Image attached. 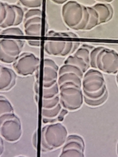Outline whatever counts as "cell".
<instances>
[{
	"label": "cell",
	"instance_id": "1",
	"mask_svg": "<svg viewBox=\"0 0 118 157\" xmlns=\"http://www.w3.org/2000/svg\"><path fill=\"white\" fill-rule=\"evenodd\" d=\"M68 136L67 128L60 122L45 125L41 130L42 151L47 152L62 147Z\"/></svg>",
	"mask_w": 118,
	"mask_h": 157
},
{
	"label": "cell",
	"instance_id": "2",
	"mask_svg": "<svg viewBox=\"0 0 118 157\" xmlns=\"http://www.w3.org/2000/svg\"><path fill=\"white\" fill-rule=\"evenodd\" d=\"M59 98L61 106L68 111H76L82 107L84 93L81 86L72 82L59 85Z\"/></svg>",
	"mask_w": 118,
	"mask_h": 157
},
{
	"label": "cell",
	"instance_id": "3",
	"mask_svg": "<svg viewBox=\"0 0 118 157\" xmlns=\"http://www.w3.org/2000/svg\"><path fill=\"white\" fill-rule=\"evenodd\" d=\"M22 135L20 119L14 113H5L0 117V136L9 142L18 141Z\"/></svg>",
	"mask_w": 118,
	"mask_h": 157
},
{
	"label": "cell",
	"instance_id": "4",
	"mask_svg": "<svg viewBox=\"0 0 118 157\" xmlns=\"http://www.w3.org/2000/svg\"><path fill=\"white\" fill-rule=\"evenodd\" d=\"M40 59L34 53L24 52L13 63V68L17 74L25 77L31 75L39 69Z\"/></svg>",
	"mask_w": 118,
	"mask_h": 157
},
{
	"label": "cell",
	"instance_id": "5",
	"mask_svg": "<svg viewBox=\"0 0 118 157\" xmlns=\"http://www.w3.org/2000/svg\"><path fill=\"white\" fill-rule=\"evenodd\" d=\"M25 42L22 40L3 39L0 40V61L13 64L20 55Z\"/></svg>",
	"mask_w": 118,
	"mask_h": 157
},
{
	"label": "cell",
	"instance_id": "6",
	"mask_svg": "<svg viewBox=\"0 0 118 157\" xmlns=\"http://www.w3.org/2000/svg\"><path fill=\"white\" fill-rule=\"evenodd\" d=\"M96 69L107 74H116L118 72V53L111 48L103 47L96 59Z\"/></svg>",
	"mask_w": 118,
	"mask_h": 157
},
{
	"label": "cell",
	"instance_id": "7",
	"mask_svg": "<svg viewBox=\"0 0 118 157\" xmlns=\"http://www.w3.org/2000/svg\"><path fill=\"white\" fill-rule=\"evenodd\" d=\"M83 4L76 1H68L61 7V17L65 24L74 29L81 22L83 16Z\"/></svg>",
	"mask_w": 118,
	"mask_h": 157
},
{
	"label": "cell",
	"instance_id": "8",
	"mask_svg": "<svg viewBox=\"0 0 118 157\" xmlns=\"http://www.w3.org/2000/svg\"><path fill=\"white\" fill-rule=\"evenodd\" d=\"M105 86L106 85L103 73L98 69H88L84 74L81 85L83 93H94Z\"/></svg>",
	"mask_w": 118,
	"mask_h": 157
},
{
	"label": "cell",
	"instance_id": "9",
	"mask_svg": "<svg viewBox=\"0 0 118 157\" xmlns=\"http://www.w3.org/2000/svg\"><path fill=\"white\" fill-rule=\"evenodd\" d=\"M84 74L83 71L75 65L63 64L59 67L57 83L60 85L66 82H72L81 86Z\"/></svg>",
	"mask_w": 118,
	"mask_h": 157
},
{
	"label": "cell",
	"instance_id": "10",
	"mask_svg": "<svg viewBox=\"0 0 118 157\" xmlns=\"http://www.w3.org/2000/svg\"><path fill=\"white\" fill-rule=\"evenodd\" d=\"M59 67L55 61L50 58L44 60L42 87L49 88L57 83Z\"/></svg>",
	"mask_w": 118,
	"mask_h": 157
},
{
	"label": "cell",
	"instance_id": "11",
	"mask_svg": "<svg viewBox=\"0 0 118 157\" xmlns=\"http://www.w3.org/2000/svg\"><path fill=\"white\" fill-rule=\"evenodd\" d=\"M68 112V110L61 106V104L50 109H42L41 115L42 123L44 124L57 122L61 123L64 120V118Z\"/></svg>",
	"mask_w": 118,
	"mask_h": 157
},
{
	"label": "cell",
	"instance_id": "12",
	"mask_svg": "<svg viewBox=\"0 0 118 157\" xmlns=\"http://www.w3.org/2000/svg\"><path fill=\"white\" fill-rule=\"evenodd\" d=\"M17 75L12 69L1 66L0 91H7L11 90L15 85Z\"/></svg>",
	"mask_w": 118,
	"mask_h": 157
},
{
	"label": "cell",
	"instance_id": "13",
	"mask_svg": "<svg viewBox=\"0 0 118 157\" xmlns=\"http://www.w3.org/2000/svg\"><path fill=\"white\" fill-rule=\"evenodd\" d=\"M25 34L30 36H41L42 17L36 16L23 21Z\"/></svg>",
	"mask_w": 118,
	"mask_h": 157
},
{
	"label": "cell",
	"instance_id": "14",
	"mask_svg": "<svg viewBox=\"0 0 118 157\" xmlns=\"http://www.w3.org/2000/svg\"><path fill=\"white\" fill-rule=\"evenodd\" d=\"M92 7L99 14L100 25L106 23L112 19L114 14V10L109 3L100 2L94 4Z\"/></svg>",
	"mask_w": 118,
	"mask_h": 157
},
{
	"label": "cell",
	"instance_id": "15",
	"mask_svg": "<svg viewBox=\"0 0 118 157\" xmlns=\"http://www.w3.org/2000/svg\"><path fill=\"white\" fill-rule=\"evenodd\" d=\"M66 45L63 41H45L44 44V51L49 55L55 56H61Z\"/></svg>",
	"mask_w": 118,
	"mask_h": 157
},
{
	"label": "cell",
	"instance_id": "16",
	"mask_svg": "<svg viewBox=\"0 0 118 157\" xmlns=\"http://www.w3.org/2000/svg\"><path fill=\"white\" fill-rule=\"evenodd\" d=\"M68 148H76L85 151V145L83 137L78 134H69L62 149Z\"/></svg>",
	"mask_w": 118,
	"mask_h": 157
},
{
	"label": "cell",
	"instance_id": "17",
	"mask_svg": "<svg viewBox=\"0 0 118 157\" xmlns=\"http://www.w3.org/2000/svg\"><path fill=\"white\" fill-rule=\"evenodd\" d=\"M63 64H71L75 65L79 67L84 73H85L90 67V65L87 64L84 59L73 54L69 55L65 60Z\"/></svg>",
	"mask_w": 118,
	"mask_h": 157
},
{
	"label": "cell",
	"instance_id": "18",
	"mask_svg": "<svg viewBox=\"0 0 118 157\" xmlns=\"http://www.w3.org/2000/svg\"><path fill=\"white\" fill-rule=\"evenodd\" d=\"M7 9V16L4 23L0 26L2 29H5L9 27L14 26L16 20V13L12 4L5 3Z\"/></svg>",
	"mask_w": 118,
	"mask_h": 157
},
{
	"label": "cell",
	"instance_id": "19",
	"mask_svg": "<svg viewBox=\"0 0 118 157\" xmlns=\"http://www.w3.org/2000/svg\"><path fill=\"white\" fill-rule=\"evenodd\" d=\"M94 47H95L90 45L83 44L77 48V50L73 53V55L82 58L87 64L90 65V53L91 50Z\"/></svg>",
	"mask_w": 118,
	"mask_h": 157
},
{
	"label": "cell",
	"instance_id": "20",
	"mask_svg": "<svg viewBox=\"0 0 118 157\" xmlns=\"http://www.w3.org/2000/svg\"><path fill=\"white\" fill-rule=\"evenodd\" d=\"M89 13L90 18L88 25L85 29V31H89L95 28L100 24V18L99 14L98 12L92 7V6H87Z\"/></svg>",
	"mask_w": 118,
	"mask_h": 157
},
{
	"label": "cell",
	"instance_id": "21",
	"mask_svg": "<svg viewBox=\"0 0 118 157\" xmlns=\"http://www.w3.org/2000/svg\"><path fill=\"white\" fill-rule=\"evenodd\" d=\"M58 157H85L84 151L76 148L62 149Z\"/></svg>",
	"mask_w": 118,
	"mask_h": 157
},
{
	"label": "cell",
	"instance_id": "22",
	"mask_svg": "<svg viewBox=\"0 0 118 157\" xmlns=\"http://www.w3.org/2000/svg\"><path fill=\"white\" fill-rule=\"evenodd\" d=\"M59 85L58 83L50 86L49 88H43L42 87V99H49L53 98L58 95H59Z\"/></svg>",
	"mask_w": 118,
	"mask_h": 157
},
{
	"label": "cell",
	"instance_id": "23",
	"mask_svg": "<svg viewBox=\"0 0 118 157\" xmlns=\"http://www.w3.org/2000/svg\"><path fill=\"white\" fill-rule=\"evenodd\" d=\"M14 112L10 102L4 96L0 95V117L5 113Z\"/></svg>",
	"mask_w": 118,
	"mask_h": 157
},
{
	"label": "cell",
	"instance_id": "24",
	"mask_svg": "<svg viewBox=\"0 0 118 157\" xmlns=\"http://www.w3.org/2000/svg\"><path fill=\"white\" fill-rule=\"evenodd\" d=\"M108 97H109V93L108 91L101 98L96 99H92L84 96V103L86 104L87 105L92 107H95L100 106L102 104H103L107 101V99H108Z\"/></svg>",
	"mask_w": 118,
	"mask_h": 157
},
{
	"label": "cell",
	"instance_id": "25",
	"mask_svg": "<svg viewBox=\"0 0 118 157\" xmlns=\"http://www.w3.org/2000/svg\"><path fill=\"white\" fill-rule=\"evenodd\" d=\"M90 18V13L87 8V6H83V16L79 24L74 28L76 31H85V29L88 25Z\"/></svg>",
	"mask_w": 118,
	"mask_h": 157
},
{
	"label": "cell",
	"instance_id": "26",
	"mask_svg": "<svg viewBox=\"0 0 118 157\" xmlns=\"http://www.w3.org/2000/svg\"><path fill=\"white\" fill-rule=\"evenodd\" d=\"M60 104L59 95L49 99H42V109H50L55 107Z\"/></svg>",
	"mask_w": 118,
	"mask_h": 157
},
{
	"label": "cell",
	"instance_id": "27",
	"mask_svg": "<svg viewBox=\"0 0 118 157\" xmlns=\"http://www.w3.org/2000/svg\"><path fill=\"white\" fill-rule=\"evenodd\" d=\"M47 36L55 37H71L76 38L78 37L77 34L73 32H63V31H55L50 30L47 34Z\"/></svg>",
	"mask_w": 118,
	"mask_h": 157
},
{
	"label": "cell",
	"instance_id": "28",
	"mask_svg": "<svg viewBox=\"0 0 118 157\" xmlns=\"http://www.w3.org/2000/svg\"><path fill=\"white\" fill-rule=\"evenodd\" d=\"M2 35H11V36H23L25 34L22 29L18 26H11L5 29H2V30L0 33Z\"/></svg>",
	"mask_w": 118,
	"mask_h": 157
},
{
	"label": "cell",
	"instance_id": "29",
	"mask_svg": "<svg viewBox=\"0 0 118 157\" xmlns=\"http://www.w3.org/2000/svg\"><path fill=\"white\" fill-rule=\"evenodd\" d=\"M20 4L29 9L39 8L42 4V0H18Z\"/></svg>",
	"mask_w": 118,
	"mask_h": 157
},
{
	"label": "cell",
	"instance_id": "30",
	"mask_svg": "<svg viewBox=\"0 0 118 157\" xmlns=\"http://www.w3.org/2000/svg\"><path fill=\"white\" fill-rule=\"evenodd\" d=\"M103 46H99L96 47H94L90 52V66L91 68L96 69V59L97 55L100 51L103 48Z\"/></svg>",
	"mask_w": 118,
	"mask_h": 157
},
{
	"label": "cell",
	"instance_id": "31",
	"mask_svg": "<svg viewBox=\"0 0 118 157\" xmlns=\"http://www.w3.org/2000/svg\"><path fill=\"white\" fill-rule=\"evenodd\" d=\"M12 5L16 13V20L14 24V26H17L20 25L22 23H23L25 17V13L23 9L21 7L15 4Z\"/></svg>",
	"mask_w": 118,
	"mask_h": 157
},
{
	"label": "cell",
	"instance_id": "32",
	"mask_svg": "<svg viewBox=\"0 0 118 157\" xmlns=\"http://www.w3.org/2000/svg\"><path fill=\"white\" fill-rule=\"evenodd\" d=\"M108 91V90L107 88V86H105L104 88L98 91L92 93H84V96L92 99H96L101 98Z\"/></svg>",
	"mask_w": 118,
	"mask_h": 157
},
{
	"label": "cell",
	"instance_id": "33",
	"mask_svg": "<svg viewBox=\"0 0 118 157\" xmlns=\"http://www.w3.org/2000/svg\"><path fill=\"white\" fill-rule=\"evenodd\" d=\"M42 11L41 9L37 8V9H30L25 13L23 21H25L30 18L36 17V16H41L42 17Z\"/></svg>",
	"mask_w": 118,
	"mask_h": 157
},
{
	"label": "cell",
	"instance_id": "34",
	"mask_svg": "<svg viewBox=\"0 0 118 157\" xmlns=\"http://www.w3.org/2000/svg\"><path fill=\"white\" fill-rule=\"evenodd\" d=\"M74 42H66V45L65 49L63 53L61 55V56L64 57L66 56H69L73 54V47Z\"/></svg>",
	"mask_w": 118,
	"mask_h": 157
},
{
	"label": "cell",
	"instance_id": "35",
	"mask_svg": "<svg viewBox=\"0 0 118 157\" xmlns=\"http://www.w3.org/2000/svg\"><path fill=\"white\" fill-rule=\"evenodd\" d=\"M7 16V9L5 2H1V12H0V26L4 23Z\"/></svg>",
	"mask_w": 118,
	"mask_h": 157
},
{
	"label": "cell",
	"instance_id": "36",
	"mask_svg": "<svg viewBox=\"0 0 118 157\" xmlns=\"http://www.w3.org/2000/svg\"><path fill=\"white\" fill-rule=\"evenodd\" d=\"M32 144L33 145V147L35 149H37V131L36 130L33 135L32 137Z\"/></svg>",
	"mask_w": 118,
	"mask_h": 157
},
{
	"label": "cell",
	"instance_id": "37",
	"mask_svg": "<svg viewBox=\"0 0 118 157\" xmlns=\"http://www.w3.org/2000/svg\"><path fill=\"white\" fill-rule=\"evenodd\" d=\"M28 44L32 47H39L41 44V42L40 40H30L27 41Z\"/></svg>",
	"mask_w": 118,
	"mask_h": 157
},
{
	"label": "cell",
	"instance_id": "38",
	"mask_svg": "<svg viewBox=\"0 0 118 157\" xmlns=\"http://www.w3.org/2000/svg\"><path fill=\"white\" fill-rule=\"evenodd\" d=\"M50 1L55 4H57L58 5H63L69 0H50Z\"/></svg>",
	"mask_w": 118,
	"mask_h": 157
},
{
	"label": "cell",
	"instance_id": "39",
	"mask_svg": "<svg viewBox=\"0 0 118 157\" xmlns=\"http://www.w3.org/2000/svg\"><path fill=\"white\" fill-rule=\"evenodd\" d=\"M4 151V142H2L0 145V156L2 155Z\"/></svg>",
	"mask_w": 118,
	"mask_h": 157
},
{
	"label": "cell",
	"instance_id": "40",
	"mask_svg": "<svg viewBox=\"0 0 118 157\" xmlns=\"http://www.w3.org/2000/svg\"><path fill=\"white\" fill-rule=\"evenodd\" d=\"M114 0H102L101 2H104V3H111Z\"/></svg>",
	"mask_w": 118,
	"mask_h": 157
},
{
	"label": "cell",
	"instance_id": "41",
	"mask_svg": "<svg viewBox=\"0 0 118 157\" xmlns=\"http://www.w3.org/2000/svg\"><path fill=\"white\" fill-rule=\"evenodd\" d=\"M116 153H117V155L118 156V142H117V144L116 145Z\"/></svg>",
	"mask_w": 118,
	"mask_h": 157
},
{
	"label": "cell",
	"instance_id": "42",
	"mask_svg": "<svg viewBox=\"0 0 118 157\" xmlns=\"http://www.w3.org/2000/svg\"><path fill=\"white\" fill-rule=\"evenodd\" d=\"M116 83H117V86H118V77H116Z\"/></svg>",
	"mask_w": 118,
	"mask_h": 157
},
{
	"label": "cell",
	"instance_id": "43",
	"mask_svg": "<svg viewBox=\"0 0 118 157\" xmlns=\"http://www.w3.org/2000/svg\"><path fill=\"white\" fill-rule=\"evenodd\" d=\"M2 142H3V140H2V137H1V136H0V145H1V144Z\"/></svg>",
	"mask_w": 118,
	"mask_h": 157
},
{
	"label": "cell",
	"instance_id": "44",
	"mask_svg": "<svg viewBox=\"0 0 118 157\" xmlns=\"http://www.w3.org/2000/svg\"><path fill=\"white\" fill-rule=\"evenodd\" d=\"M116 77H118V72H117V73L116 74Z\"/></svg>",
	"mask_w": 118,
	"mask_h": 157
},
{
	"label": "cell",
	"instance_id": "45",
	"mask_svg": "<svg viewBox=\"0 0 118 157\" xmlns=\"http://www.w3.org/2000/svg\"><path fill=\"white\" fill-rule=\"evenodd\" d=\"M96 1H99V2H101L102 0H96Z\"/></svg>",
	"mask_w": 118,
	"mask_h": 157
},
{
	"label": "cell",
	"instance_id": "46",
	"mask_svg": "<svg viewBox=\"0 0 118 157\" xmlns=\"http://www.w3.org/2000/svg\"><path fill=\"white\" fill-rule=\"evenodd\" d=\"M1 2H0V12H1Z\"/></svg>",
	"mask_w": 118,
	"mask_h": 157
},
{
	"label": "cell",
	"instance_id": "47",
	"mask_svg": "<svg viewBox=\"0 0 118 157\" xmlns=\"http://www.w3.org/2000/svg\"><path fill=\"white\" fill-rule=\"evenodd\" d=\"M17 157H25V156H17Z\"/></svg>",
	"mask_w": 118,
	"mask_h": 157
},
{
	"label": "cell",
	"instance_id": "48",
	"mask_svg": "<svg viewBox=\"0 0 118 157\" xmlns=\"http://www.w3.org/2000/svg\"><path fill=\"white\" fill-rule=\"evenodd\" d=\"M1 65H0V71H1Z\"/></svg>",
	"mask_w": 118,
	"mask_h": 157
}]
</instances>
